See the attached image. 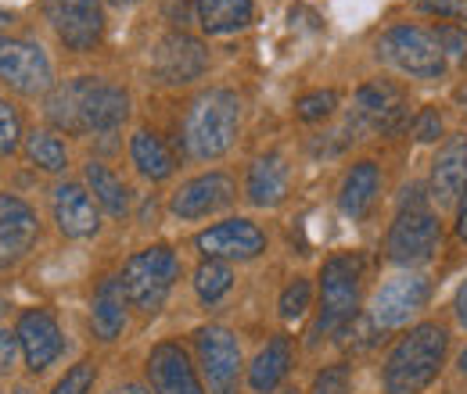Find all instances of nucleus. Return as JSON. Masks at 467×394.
I'll list each match as a JSON object with an SVG mask.
<instances>
[{
	"label": "nucleus",
	"mask_w": 467,
	"mask_h": 394,
	"mask_svg": "<svg viewBox=\"0 0 467 394\" xmlns=\"http://www.w3.org/2000/svg\"><path fill=\"white\" fill-rule=\"evenodd\" d=\"M47 122L61 133H112L130 118V94L101 79V76H79L55 86L47 94Z\"/></svg>",
	"instance_id": "obj_1"
},
{
	"label": "nucleus",
	"mask_w": 467,
	"mask_h": 394,
	"mask_svg": "<svg viewBox=\"0 0 467 394\" xmlns=\"http://www.w3.org/2000/svg\"><path fill=\"white\" fill-rule=\"evenodd\" d=\"M241 129V101L234 90L213 86L205 94H198L191 101V108L183 115V151L194 162H216L223 158L237 140Z\"/></svg>",
	"instance_id": "obj_2"
},
{
	"label": "nucleus",
	"mask_w": 467,
	"mask_h": 394,
	"mask_svg": "<svg viewBox=\"0 0 467 394\" xmlns=\"http://www.w3.org/2000/svg\"><path fill=\"white\" fill-rule=\"evenodd\" d=\"M446 351H450V334L439 323H420L413 327L407 338L400 340L389 359H385V373L381 384L389 394H420L446 366Z\"/></svg>",
	"instance_id": "obj_3"
},
{
	"label": "nucleus",
	"mask_w": 467,
	"mask_h": 394,
	"mask_svg": "<svg viewBox=\"0 0 467 394\" xmlns=\"http://www.w3.org/2000/svg\"><path fill=\"white\" fill-rule=\"evenodd\" d=\"M359 277H363V262L356 255H331L320 266V312L309 330V344H320L331 334H342L356 319Z\"/></svg>",
	"instance_id": "obj_4"
},
{
	"label": "nucleus",
	"mask_w": 467,
	"mask_h": 394,
	"mask_svg": "<svg viewBox=\"0 0 467 394\" xmlns=\"http://www.w3.org/2000/svg\"><path fill=\"white\" fill-rule=\"evenodd\" d=\"M176 277H180V258L170 244H151V248H140L137 255L126 258L119 283H122V294H126V305L144 312V316H155L170 290H173Z\"/></svg>",
	"instance_id": "obj_5"
},
{
	"label": "nucleus",
	"mask_w": 467,
	"mask_h": 394,
	"mask_svg": "<svg viewBox=\"0 0 467 394\" xmlns=\"http://www.w3.org/2000/svg\"><path fill=\"white\" fill-rule=\"evenodd\" d=\"M442 244V226L439 216L420 201V197H403L396 219L389 226V237H385V251L396 266H424L435 258Z\"/></svg>",
	"instance_id": "obj_6"
},
{
	"label": "nucleus",
	"mask_w": 467,
	"mask_h": 394,
	"mask_svg": "<svg viewBox=\"0 0 467 394\" xmlns=\"http://www.w3.org/2000/svg\"><path fill=\"white\" fill-rule=\"evenodd\" d=\"M378 57L410 79H442L446 76V55H442L439 40L420 25H392L378 40Z\"/></svg>",
	"instance_id": "obj_7"
},
{
	"label": "nucleus",
	"mask_w": 467,
	"mask_h": 394,
	"mask_svg": "<svg viewBox=\"0 0 467 394\" xmlns=\"http://www.w3.org/2000/svg\"><path fill=\"white\" fill-rule=\"evenodd\" d=\"M0 79L22 97H44L55 90V68L40 44L0 36Z\"/></svg>",
	"instance_id": "obj_8"
},
{
	"label": "nucleus",
	"mask_w": 467,
	"mask_h": 394,
	"mask_svg": "<svg viewBox=\"0 0 467 394\" xmlns=\"http://www.w3.org/2000/svg\"><path fill=\"white\" fill-rule=\"evenodd\" d=\"M431 298V283L424 273H400L392 280H385L374 298H370V323L378 330H396L407 327L410 319L428 305Z\"/></svg>",
	"instance_id": "obj_9"
},
{
	"label": "nucleus",
	"mask_w": 467,
	"mask_h": 394,
	"mask_svg": "<svg viewBox=\"0 0 467 394\" xmlns=\"http://www.w3.org/2000/svg\"><path fill=\"white\" fill-rule=\"evenodd\" d=\"M47 22L61 44L76 55H87L105 36V11L101 0H44Z\"/></svg>",
	"instance_id": "obj_10"
},
{
	"label": "nucleus",
	"mask_w": 467,
	"mask_h": 394,
	"mask_svg": "<svg viewBox=\"0 0 467 394\" xmlns=\"http://www.w3.org/2000/svg\"><path fill=\"white\" fill-rule=\"evenodd\" d=\"M194 351L202 377L209 384V394H234L237 373H241V344L227 327H202L194 334Z\"/></svg>",
	"instance_id": "obj_11"
},
{
	"label": "nucleus",
	"mask_w": 467,
	"mask_h": 394,
	"mask_svg": "<svg viewBox=\"0 0 467 394\" xmlns=\"http://www.w3.org/2000/svg\"><path fill=\"white\" fill-rule=\"evenodd\" d=\"M194 248L205 258H220V262H252L266 251V233L252 219H223V223L209 226L194 237Z\"/></svg>",
	"instance_id": "obj_12"
},
{
	"label": "nucleus",
	"mask_w": 467,
	"mask_h": 394,
	"mask_svg": "<svg viewBox=\"0 0 467 394\" xmlns=\"http://www.w3.org/2000/svg\"><path fill=\"white\" fill-rule=\"evenodd\" d=\"M40 240V219L18 194H0V273L15 269Z\"/></svg>",
	"instance_id": "obj_13"
},
{
	"label": "nucleus",
	"mask_w": 467,
	"mask_h": 394,
	"mask_svg": "<svg viewBox=\"0 0 467 394\" xmlns=\"http://www.w3.org/2000/svg\"><path fill=\"white\" fill-rule=\"evenodd\" d=\"M18 344H22V359L29 366V373H44L51 369L65 351V338H61L58 319L47 308H26L18 316Z\"/></svg>",
	"instance_id": "obj_14"
},
{
	"label": "nucleus",
	"mask_w": 467,
	"mask_h": 394,
	"mask_svg": "<svg viewBox=\"0 0 467 394\" xmlns=\"http://www.w3.org/2000/svg\"><path fill=\"white\" fill-rule=\"evenodd\" d=\"M151 68L162 83L180 86V83H194L209 68V55H205L202 40H194L187 33H166L151 51Z\"/></svg>",
	"instance_id": "obj_15"
},
{
	"label": "nucleus",
	"mask_w": 467,
	"mask_h": 394,
	"mask_svg": "<svg viewBox=\"0 0 467 394\" xmlns=\"http://www.w3.org/2000/svg\"><path fill=\"white\" fill-rule=\"evenodd\" d=\"M237 194L234 179L227 172H205V176H194L187 179L180 190H173L170 197V212L176 219H205L220 208H227Z\"/></svg>",
	"instance_id": "obj_16"
},
{
	"label": "nucleus",
	"mask_w": 467,
	"mask_h": 394,
	"mask_svg": "<svg viewBox=\"0 0 467 394\" xmlns=\"http://www.w3.org/2000/svg\"><path fill=\"white\" fill-rule=\"evenodd\" d=\"M148 384H151L155 394H205L191 355L176 340H162V344L151 348V355H148Z\"/></svg>",
	"instance_id": "obj_17"
},
{
	"label": "nucleus",
	"mask_w": 467,
	"mask_h": 394,
	"mask_svg": "<svg viewBox=\"0 0 467 394\" xmlns=\"http://www.w3.org/2000/svg\"><path fill=\"white\" fill-rule=\"evenodd\" d=\"M352 118L359 126H370L378 133H400L410 122V108L403 94L392 83H367L356 90V112Z\"/></svg>",
	"instance_id": "obj_18"
},
{
	"label": "nucleus",
	"mask_w": 467,
	"mask_h": 394,
	"mask_svg": "<svg viewBox=\"0 0 467 394\" xmlns=\"http://www.w3.org/2000/svg\"><path fill=\"white\" fill-rule=\"evenodd\" d=\"M51 216H55L61 233L72 237V240H87V237H94L101 229L98 201L79 183H58L55 187V194H51Z\"/></svg>",
	"instance_id": "obj_19"
},
{
	"label": "nucleus",
	"mask_w": 467,
	"mask_h": 394,
	"mask_svg": "<svg viewBox=\"0 0 467 394\" xmlns=\"http://www.w3.org/2000/svg\"><path fill=\"white\" fill-rule=\"evenodd\" d=\"M464 187H467V136L464 133H453L439 147V155L431 162L428 190H431V201L439 208H450V205H457V197L464 194Z\"/></svg>",
	"instance_id": "obj_20"
},
{
	"label": "nucleus",
	"mask_w": 467,
	"mask_h": 394,
	"mask_svg": "<svg viewBox=\"0 0 467 394\" xmlns=\"http://www.w3.org/2000/svg\"><path fill=\"white\" fill-rule=\"evenodd\" d=\"M288 162L285 155L270 151V155H259L248 169V179H244V194L255 208H277L285 197H288Z\"/></svg>",
	"instance_id": "obj_21"
},
{
	"label": "nucleus",
	"mask_w": 467,
	"mask_h": 394,
	"mask_svg": "<svg viewBox=\"0 0 467 394\" xmlns=\"http://www.w3.org/2000/svg\"><path fill=\"white\" fill-rule=\"evenodd\" d=\"M378 190H381V169L374 162H356L346 179H342V190H338V208L342 216H349L352 223L367 219V212L374 208L378 201Z\"/></svg>",
	"instance_id": "obj_22"
},
{
	"label": "nucleus",
	"mask_w": 467,
	"mask_h": 394,
	"mask_svg": "<svg viewBox=\"0 0 467 394\" xmlns=\"http://www.w3.org/2000/svg\"><path fill=\"white\" fill-rule=\"evenodd\" d=\"M288 369H292V340L281 334V338H274L252 359V366H248V388L255 394H274L285 384Z\"/></svg>",
	"instance_id": "obj_23"
},
{
	"label": "nucleus",
	"mask_w": 467,
	"mask_h": 394,
	"mask_svg": "<svg viewBox=\"0 0 467 394\" xmlns=\"http://www.w3.org/2000/svg\"><path fill=\"white\" fill-rule=\"evenodd\" d=\"M90 327L98 340H116L126 330V294H122V283L119 277L101 280V287L94 290V301H90Z\"/></svg>",
	"instance_id": "obj_24"
},
{
	"label": "nucleus",
	"mask_w": 467,
	"mask_h": 394,
	"mask_svg": "<svg viewBox=\"0 0 467 394\" xmlns=\"http://www.w3.org/2000/svg\"><path fill=\"white\" fill-rule=\"evenodd\" d=\"M194 18L209 36H231L252 22V0H191Z\"/></svg>",
	"instance_id": "obj_25"
},
{
	"label": "nucleus",
	"mask_w": 467,
	"mask_h": 394,
	"mask_svg": "<svg viewBox=\"0 0 467 394\" xmlns=\"http://www.w3.org/2000/svg\"><path fill=\"white\" fill-rule=\"evenodd\" d=\"M83 179H87V190L94 194L98 208H105L112 219H122L130 212V187L105 162H87L83 166Z\"/></svg>",
	"instance_id": "obj_26"
},
{
	"label": "nucleus",
	"mask_w": 467,
	"mask_h": 394,
	"mask_svg": "<svg viewBox=\"0 0 467 394\" xmlns=\"http://www.w3.org/2000/svg\"><path fill=\"white\" fill-rule=\"evenodd\" d=\"M130 158H133L137 172H140L144 179H151V183L170 179L176 169L170 147H166L162 136H155L151 129H137V133H133V140H130Z\"/></svg>",
	"instance_id": "obj_27"
},
{
	"label": "nucleus",
	"mask_w": 467,
	"mask_h": 394,
	"mask_svg": "<svg viewBox=\"0 0 467 394\" xmlns=\"http://www.w3.org/2000/svg\"><path fill=\"white\" fill-rule=\"evenodd\" d=\"M26 158L40 172H65L68 166V151L51 129H33L26 136Z\"/></svg>",
	"instance_id": "obj_28"
},
{
	"label": "nucleus",
	"mask_w": 467,
	"mask_h": 394,
	"mask_svg": "<svg viewBox=\"0 0 467 394\" xmlns=\"http://www.w3.org/2000/svg\"><path fill=\"white\" fill-rule=\"evenodd\" d=\"M234 287L231 262H220V258H205L198 269H194V290L202 298V305H216L227 290Z\"/></svg>",
	"instance_id": "obj_29"
},
{
	"label": "nucleus",
	"mask_w": 467,
	"mask_h": 394,
	"mask_svg": "<svg viewBox=\"0 0 467 394\" xmlns=\"http://www.w3.org/2000/svg\"><path fill=\"white\" fill-rule=\"evenodd\" d=\"M309 301H313V283L306 280V277H295V280L281 290V301H277L281 319H285V323L302 319V316L309 312Z\"/></svg>",
	"instance_id": "obj_30"
},
{
	"label": "nucleus",
	"mask_w": 467,
	"mask_h": 394,
	"mask_svg": "<svg viewBox=\"0 0 467 394\" xmlns=\"http://www.w3.org/2000/svg\"><path fill=\"white\" fill-rule=\"evenodd\" d=\"M338 112V94L335 90H309L295 101V115L302 122H324Z\"/></svg>",
	"instance_id": "obj_31"
},
{
	"label": "nucleus",
	"mask_w": 467,
	"mask_h": 394,
	"mask_svg": "<svg viewBox=\"0 0 467 394\" xmlns=\"http://www.w3.org/2000/svg\"><path fill=\"white\" fill-rule=\"evenodd\" d=\"M94 380H98V366H94L90 359H83V362H76V366L61 377L51 394H90Z\"/></svg>",
	"instance_id": "obj_32"
},
{
	"label": "nucleus",
	"mask_w": 467,
	"mask_h": 394,
	"mask_svg": "<svg viewBox=\"0 0 467 394\" xmlns=\"http://www.w3.org/2000/svg\"><path fill=\"white\" fill-rule=\"evenodd\" d=\"M349 391H352V377L346 362L324 366V369L313 377V388H309V394H349Z\"/></svg>",
	"instance_id": "obj_33"
},
{
	"label": "nucleus",
	"mask_w": 467,
	"mask_h": 394,
	"mask_svg": "<svg viewBox=\"0 0 467 394\" xmlns=\"http://www.w3.org/2000/svg\"><path fill=\"white\" fill-rule=\"evenodd\" d=\"M18 144H22V122L7 105V97H0V155H15Z\"/></svg>",
	"instance_id": "obj_34"
},
{
	"label": "nucleus",
	"mask_w": 467,
	"mask_h": 394,
	"mask_svg": "<svg viewBox=\"0 0 467 394\" xmlns=\"http://www.w3.org/2000/svg\"><path fill=\"white\" fill-rule=\"evenodd\" d=\"M413 7L435 18H467V0H413Z\"/></svg>",
	"instance_id": "obj_35"
},
{
	"label": "nucleus",
	"mask_w": 467,
	"mask_h": 394,
	"mask_svg": "<svg viewBox=\"0 0 467 394\" xmlns=\"http://www.w3.org/2000/svg\"><path fill=\"white\" fill-rule=\"evenodd\" d=\"M442 47V55H467V29H457V25H439L431 33Z\"/></svg>",
	"instance_id": "obj_36"
},
{
	"label": "nucleus",
	"mask_w": 467,
	"mask_h": 394,
	"mask_svg": "<svg viewBox=\"0 0 467 394\" xmlns=\"http://www.w3.org/2000/svg\"><path fill=\"white\" fill-rule=\"evenodd\" d=\"M413 136H417L420 144H431V140L442 136V118H439L435 108H424V112L417 115V122H413Z\"/></svg>",
	"instance_id": "obj_37"
},
{
	"label": "nucleus",
	"mask_w": 467,
	"mask_h": 394,
	"mask_svg": "<svg viewBox=\"0 0 467 394\" xmlns=\"http://www.w3.org/2000/svg\"><path fill=\"white\" fill-rule=\"evenodd\" d=\"M18 351H22V344H18V334L0 327V377H7V373L15 369V362H18Z\"/></svg>",
	"instance_id": "obj_38"
},
{
	"label": "nucleus",
	"mask_w": 467,
	"mask_h": 394,
	"mask_svg": "<svg viewBox=\"0 0 467 394\" xmlns=\"http://www.w3.org/2000/svg\"><path fill=\"white\" fill-rule=\"evenodd\" d=\"M453 308H457V323L467 330V280L461 283V290H457V301H453Z\"/></svg>",
	"instance_id": "obj_39"
},
{
	"label": "nucleus",
	"mask_w": 467,
	"mask_h": 394,
	"mask_svg": "<svg viewBox=\"0 0 467 394\" xmlns=\"http://www.w3.org/2000/svg\"><path fill=\"white\" fill-rule=\"evenodd\" d=\"M457 233H461V240L467 244V187H464V194H461V212H457Z\"/></svg>",
	"instance_id": "obj_40"
},
{
	"label": "nucleus",
	"mask_w": 467,
	"mask_h": 394,
	"mask_svg": "<svg viewBox=\"0 0 467 394\" xmlns=\"http://www.w3.org/2000/svg\"><path fill=\"white\" fill-rule=\"evenodd\" d=\"M112 394H151L148 388H140V384H122V388H116Z\"/></svg>",
	"instance_id": "obj_41"
},
{
	"label": "nucleus",
	"mask_w": 467,
	"mask_h": 394,
	"mask_svg": "<svg viewBox=\"0 0 467 394\" xmlns=\"http://www.w3.org/2000/svg\"><path fill=\"white\" fill-rule=\"evenodd\" d=\"M453 97H457V105H464V112H467V86H461Z\"/></svg>",
	"instance_id": "obj_42"
},
{
	"label": "nucleus",
	"mask_w": 467,
	"mask_h": 394,
	"mask_svg": "<svg viewBox=\"0 0 467 394\" xmlns=\"http://www.w3.org/2000/svg\"><path fill=\"white\" fill-rule=\"evenodd\" d=\"M457 366H461V373H464V377H467V348H464V351H461V359H457Z\"/></svg>",
	"instance_id": "obj_43"
},
{
	"label": "nucleus",
	"mask_w": 467,
	"mask_h": 394,
	"mask_svg": "<svg viewBox=\"0 0 467 394\" xmlns=\"http://www.w3.org/2000/svg\"><path fill=\"white\" fill-rule=\"evenodd\" d=\"M109 4H116V7H133L137 0H109Z\"/></svg>",
	"instance_id": "obj_44"
},
{
	"label": "nucleus",
	"mask_w": 467,
	"mask_h": 394,
	"mask_svg": "<svg viewBox=\"0 0 467 394\" xmlns=\"http://www.w3.org/2000/svg\"><path fill=\"white\" fill-rule=\"evenodd\" d=\"M4 22H7V11H0V25H4Z\"/></svg>",
	"instance_id": "obj_45"
},
{
	"label": "nucleus",
	"mask_w": 467,
	"mask_h": 394,
	"mask_svg": "<svg viewBox=\"0 0 467 394\" xmlns=\"http://www.w3.org/2000/svg\"><path fill=\"white\" fill-rule=\"evenodd\" d=\"M0 312H4V298H0Z\"/></svg>",
	"instance_id": "obj_46"
},
{
	"label": "nucleus",
	"mask_w": 467,
	"mask_h": 394,
	"mask_svg": "<svg viewBox=\"0 0 467 394\" xmlns=\"http://www.w3.org/2000/svg\"><path fill=\"white\" fill-rule=\"evenodd\" d=\"M285 394H298V391H285Z\"/></svg>",
	"instance_id": "obj_47"
},
{
	"label": "nucleus",
	"mask_w": 467,
	"mask_h": 394,
	"mask_svg": "<svg viewBox=\"0 0 467 394\" xmlns=\"http://www.w3.org/2000/svg\"><path fill=\"white\" fill-rule=\"evenodd\" d=\"M0 394H4V391H0Z\"/></svg>",
	"instance_id": "obj_48"
}]
</instances>
